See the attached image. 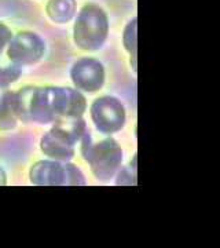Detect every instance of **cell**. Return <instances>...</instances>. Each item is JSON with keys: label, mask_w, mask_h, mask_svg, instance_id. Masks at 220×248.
<instances>
[{"label": "cell", "mask_w": 220, "mask_h": 248, "mask_svg": "<svg viewBox=\"0 0 220 248\" xmlns=\"http://www.w3.org/2000/svg\"><path fill=\"white\" fill-rule=\"evenodd\" d=\"M47 16L57 24H66L76 14V0H48Z\"/></svg>", "instance_id": "obj_10"}, {"label": "cell", "mask_w": 220, "mask_h": 248, "mask_svg": "<svg viewBox=\"0 0 220 248\" xmlns=\"http://www.w3.org/2000/svg\"><path fill=\"white\" fill-rule=\"evenodd\" d=\"M91 119L99 133H117L125 124V109L117 98L101 97L91 105Z\"/></svg>", "instance_id": "obj_6"}, {"label": "cell", "mask_w": 220, "mask_h": 248, "mask_svg": "<svg viewBox=\"0 0 220 248\" xmlns=\"http://www.w3.org/2000/svg\"><path fill=\"white\" fill-rule=\"evenodd\" d=\"M7 184V175L4 172V170L0 167V186H4Z\"/></svg>", "instance_id": "obj_15"}, {"label": "cell", "mask_w": 220, "mask_h": 248, "mask_svg": "<svg viewBox=\"0 0 220 248\" xmlns=\"http://www.w3.org/2000/svg\"><path fill=\"white\" fill-rule=\"evenodd\" d=\"M109 33V19L103 10L97 4H86L80 10L73 28L74 43L81 50H99Z\"/></svg>", "instance_id": "obj_4"}, {"label": "cell", "mask_w": 220, "mask_h": 248, "mask_svg": "<svg viewBox=\"0 0 220 248\" xmlns=\"http://www.w3.org/2000/svg\"><path fill=\"white\" fill-rule=\"evenodd\" d=\"M87 131V124L80 117H62L54 122V127L44 134L40 149L45 156L58 161H69L74 156V146Z\"/></svg>", "instance_id": "obj_2"}, {"label": "cell", "mask_w": 220, "mask_h": 248, "mask_svg": "<svg viewBox=\"0 0 220 248\" xmlns=\"http://www.w3.org/2000/svg\"><path fill=\"white\" fill-rule=\"evenodd\" d=\"M17 120L14 109V93L9 89H0V130L7 131L15 128Z\"/></svg>", "instance_id": "obj_9"}, {"label": "cell", "mask_w": 220, "mask_h": 248, "mask_svg": "<svg viewBox=\"0 0 220 248\" xmlns=\"http://www.w3.org/2000/svg\"><path fill=\"white\" fill-rule=\"evenodd\" d=\"M86 108V97L69 87H25L14 93L15 115L25 123L48 124L62 117H80Z\"/></svg>", "instance_id": "obj_1"}, {"label": "cell", "mask_w": 220, "mask_h": 248, "mask_svg": "<svg viewBox=\"0 0 220 248\" xmlns=\"http://www.w3.org/2000/svg\"><path fill=\"white\" fill-rule=\"evenodd\" d=\"M21 66L0 57V89H7L21 76Z\"/></svg>", "instance_id": "obj_12"}, {"label": "cell", "mask_w": 220, "mask_h": 248, "mask_svg": "<svg viewBox=\"0 0 220 248\" xmlns=\"http://www.w3.org/2000/svg\"><path fill=\"white\" fill-rule=\"evenodd\" d=\"M116 184L117 185H136V157L133 159V163L131 161L125 169L120 171Z\"/></svg>", "instance_id": "obj_13"}, {"label": "cell", "mask_w": 220, "mask_h": 248, "mask_svg": "<svg viewBox=\"0 0 220 248\" xmlns=\"http://www.w3.org/2000/svg\"><path fill=\"white\" fill-rule=\"evenodd\" d=\"M71 78L79 91L95 93L105 83V69L98 60L81 58L72 66Z\"/></svg>", "instance_id": "obj_8"}, {"label": "cell", "mask_w": 220, "mask_h": 248, "mask_svg": "<svg viewBox=\"0 0 220 248\" xmlns=\"http://www.w3.org/2000/svg\"><path fill=\"white\" fill-rule=\"evenodd\" d=\"M136 29H138V24H136V18H133L132 21L128 22V25L125 27L123 33V43L125 50L131 54V65L133 71L136 72V47H138V37H136Z\"/></svg>", "instance_id": "obj_11"}, {"label": "cell", "mask_w": 220, "mask_h": 248, "mask_svg": "<svg viewBox=\"0 0 220 248\" xmlns=\"http://www.w3.org/2000/svg\"><path fill=\"white\" fill-rule=\"evenodd\" d=\"M81 155L99 181L115 177L123 163V151L116 140L107 137L94 141L89 131H86L81 138Z\"/></svg>", "instance_id": "obj_3"}, {"label": "cell", "mask_w": 220, "mask_h": 248, "mask_svg": "<svg viewBox=\"0 0 220 248\" xmlns=\"http://www.w3.org/2000/svg\"><path fill=\"white\" fill-rule=\"evenodd\" d=\"M45 45L33 32H19L11 37L7 50V58L19 66L32 65L42 60Z\"/></svg>", "instance_id": "obj_7"}, {"label": "cell", "mask_w": 220, "mask_h": 248, "mask_svg": "<svg viewBox=\"0 0 220 248\" xmlns=\"http://www.w3.org/2000/svg\"><path fill=\"white\" fill-rule=\"evenodd\" d=\"M30 182L36 186H84L81 170L69 161L40 160L29 171Z\"/></svg>", "instance_id": "obj_5"}, {"label": "cell", "mask_w": 220, "mask_h": 248, "mask_svg": "<svg viewBox=\"0 0 220 248\" xmlns=\"http://www.w3.org/2000/svg\"><path fill=\"white\" fill-rule=\"evenodd\" d=\"M11 37H13L11 31L4 24L0 22V51L6 47V45H9Z\"/></svg>", "instance_id": "obj_14"}]
</instances>
